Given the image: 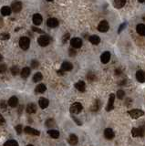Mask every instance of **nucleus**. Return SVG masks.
Returning <instances> with one entry per match:
<instances>
[{
	"mask_svg": "<svg viewBox=\"0 0 145 146\" xmlns=\"http://www.w3.org/2000/svg\"><path fill=\"white\" fill-rule=\"evenodd\" d=\"M128 114L132 118V119H138V118L142 117L144 114V112L142 110H138V109H134L130 111H128Z\"/></svg>",
	"mask_w": 145,
	"mask_h": 146,
	"instance_id": "obj_1",
	"label": "nucleus"
},
{
	"mask_svg": "<svg viewBox=\"0 0 145 146\" xmlns=\"http://www.w3.org/2000/svg\"><path fill=\"white\" fill-rule=\"evenodd\" d=\"M29 44H30V40H29V38L27 37H21L20 40H19V46H20V48L24 49V50H26V49H27L29 48Z\"/></svg>",
	"mask_w": 145,
	"mask_h": 146,
	"instance_id": "obj_2",
	"label": "nucleus"
},
{
	"mask_svg": "<svg viewBox=\"0 0 145 146\" xmlns=\"http://www.w3.org/2000/svg\"><path fill=\"white\" fill-rule=\"evenodd\" d=\"M81 110H82V105L79 102H75L70 107V112L73 114H78Z\"/></svg>",
	"mask_w": 145,
	"mask_h": 146,
	"instance_id": "obj_3",
	"label": "nucleus"
},
{
	"mask_svg": "<svg viewBox=\"0 0 145 146\" xmlns=\"http://www.w3.org/2000/svg\"><path fill=\"white\" fill-rule=\"evenodd\" d=\"M37 42H38V44L40 45L41 47H46L49 44V42H50V38H49V37L45 36L44 35V36H41V37H38Z\"/></svg>",
	"mask_w": 145,
	"mask_h": 146,
	"instance_id": "obj_4",
	"label": "nucleus"
},
{
	"mask_svg": "<svg viewBox=\"0 0 145 146\" xmlns=\"http://www.w3.org/2000/svg\"><path fill=\"white\" fill-rule=\"evenodd\" d=\"M109 28H110V26H109V23L106 20L101 21L98 25V30L100 31V32H107Z\"/></svg>",
	"mask_w": 145,
	"mask_h": 146,
	"instance_id": "obj_5",
	"label": "nucleus"
},
{
	"mask_svg": "<svg viewBox=\"0 0 145 146\" xmlns=\"http://www.w3.org/2000/svg\"><path fill=\"white\" fill-rule=\"evenodd\" d=\"M70 45L74 48H79L82 46V40L80 38H79V37H74V38L71 39Z\"/></svg>",
	"mask_w": 145,
	"mask_h": 146,
	"instance_id": "obj_6",
	"label": "nucleus"
},
{
	"mask_svg": "<svg viewBox=\"0 0 145 146\" xmlns=\"http://www.w3.org/2000/svg\"><path fill=\"white\" fill-rule=\"evenodd\" d=\"M114 101H115V96L114 94H110V99H109V102L108 105L106 107V110L107 111H110L113 108H114Z\"/></svg>",
	"mask_w": 145,
	"mask_h": 146,
	"instance_id": "obj_7",
	"label": "nucleus"
},
{
	"mask_svg": "<svg viewBox=\"0 0 145 146\" xmlns=\"http://www.w3.org/2000/svg\"><path fill=\"white\" fill-rule=\"evenodd\" d=\"M132 133L134 137H142L144 135V131L142 128H133Z\"/></svg>",
	"mask_w": 145,
	"mask_h": 146,
	"instance_id": "obj_8",
	"label": "nucleus"
},
{
	"mask_svg": "<svg viewBox=\"0 0 145 146\" xmlns=\"http://www.w3.org/2000/svg\"><path fill=\"white\" fill-rule=\"evenodd\" d=\"M136 79L139 82L144 83L145 82V71L143 70H138L136 72Z\"/></svg>",
	"mask_w": 145,
	"mask_h": 146,
	"instance_id": "obj_9",
	"label": "nucleus"
},
{
	"mask_svg": "<svg viewBox=\"0 0 145 146\" xmlns=\"http://www.w3.org/2000/svg\"><path fill=\"white\" fill-rule=\"evenodd\" d=\"M11 9L14 11L15 13H18L21 11L22 9V4L20 2H14L11 6Z\"/></svg>",
	"mask_w": 145,
	"mask_h": 146,
	"instance_id": "obj_10",
	"label": "nucleus"
},
{
	"mask_svg": "<svg viewBox=\"0 0 145 146\" xmlns=\"http://www.w3.org/2000/svg\"><path fill=\"white\" fill-rule=\"evenodd\" d=\"M110 60V53L108 52V51H106V52L102 53L100 56V60L101 62L103 63V64H106V63H108L109 61Z\"/></svg>",
	"mask_w": 145,
	"mask_h": 146,
	"instance_id": "obj_11",
	"label": "nucleus"
},
{
	"mask_svg": "<svg viewBox=\"0 0 145 146\" xmlns=\"http://www.w3.org/2000/svg\"><path fill=\"white\" fill-rule=\"evenodd\" d=\"M24 131H25L26 133L27 134H30V135H35V136H39V134H40V133H39L38 131H37V130L33 129V128L31 127H26L25 129H24Z\"/></svg>",
	"mask_w": 145,
	"mask_h": 146,
	"instance_id": "obj_12",
	"label": "nucleus"
},
{
	"mask_svg": "<svg viewBox=\"0 0 145 146\" xmlns=\"http://www.w3.org/2000/svg\"><path fill=\"white\" fill-rule=\"evenodd\" d=\"M47 25L49 27H56L59 26V21H57V18L51 17V18H49L47 20Z\"/></svg>",
	"mask_w": 145,
	"mask_h": 146,
	"instance_id": "obj_13",
	"label": "nucleus"
},
{
	"mask_svg": "<svg viewBox=\"0 0 145 146\" xmlns=\"http://www.w3.org/2000/svg\"><path fill=\"white\" fill-rule=\"evenodd\" d=\"M72 69L73 65L70 62H67V61L63 62L62 65H61V70H63V71H70Z\"/></svg>",
	"mask_w": 145,
	"mask_h": 146,
	"instance_id": "obj_14",
	"label": "nucleus"
},
{
	"mask_svg": "<svg viewBox=\"0 0 145 146\" xmlns=\"http://www.w3.org/2000/svg\"><path fill=\"white\" fill-rule=\"evenodd\" d=\"M104 136L106 139L112 140L114 138V133H113V131L110 129V128H107V129H105V131H104Z\"/></svg>",
	"mask_w": 145,
	"mask_h": 146,
	"instance_id": "obj_15",
	"label": "nucleus"
},
{
	"mask_svg": "<svg viewBox=\"0 0 145 146\" xmlns=\"http://www.w3.org/2000/svg\"><path fill=\"white\" fill-rule=\"evenodd\" d=\"M69 143L70 145H72V146H74V145H76L77 143H78V137H77V135H75V134H70L69 135Z\"/></svg>",
	"mask_w": 145,
	"mask_h": 146,
	"instance_id": "obj_16",
	"label": "nucleus"
},
{
	"mask_svg": "<svg viewBox=\"0 0 145 146\" xmlns=\"http://www.w3.org/2000/svg\"><path fill=\"white\" fill-rule=\"evenodd\" d=\"M33 23L36 26H39L42 23V17L39 14H35L33 16Z\"/></svg>",
	"mask_w": 145,
	"mask_h": 146,
	"instance_id": "obj_17",
	"label": "nucleus"
},
{
	"mask_svg": "<svg viewBox=\"0 0 145 146\" xmlns=\"http://www.w3.org/2000/svg\"><path fill=\"white\" fill-rule=\"evenodd\" d=\"M75 88H76L78 90H79V91H81V92L85 91V89H86L85 82H83V81H81V80H79V81H78L76 84H75Z\"/></svg>",
	"mask_w": 145,
	"mask_h": 146,
	"instance_id": "obj_18",
	"label": "nucleus"
},
{
	"mask_svg": "<svg viewBox=\"0 0 145 146\" xmlns=\"http://www.w3.org/2000/svg\"><path fill=\"white\" fill-rule=\"evenodd\" d=\"M8 104H9V106L12 107V108L17 107V104H18V99L16 97V96H13V97H11L10 99H9Z\"/></svg>",
	"mask_w": 145,
	"mask_h": 146,
	"instance_id": "obj_19",
	"label": "nucleus"
},
{
	"mask_svg": "<svg viewBox=\"0 0 145 146\" xmlns=\"http://www.w3.org/2000/svg\"><path fill=\"white\" fill-rule=\"evenodd\" d=\"M38 104H39V107H40L41 109H46V108H47V106H49V100H47V99L41 98L40 100H39Z\"/></svg>",
	"mask_w": 145,
	"mask_h": 146,
	"instance_id": "obj_20",
	"label": "nucleus"
},
{
	"mask_svg": "<svg viewBox=\"0 0 145 146\" xmlns=\"http://www.w3.org/2000/svg\"><path fill=\"white\" fill-rule=\"evenodd\" d=\"M126 4V0H114L113 5L116 8H122L124 7V5Z\"/></svg>",
	"mask_w": 145,
	"mask_h": 146,
	"instance_id": "obj_21",
	"label": "nucleus"
},
{
	"mask_svg": "<svg viewBox=\"0 0 145 146\" xmlns=\"http://www.w3.org/2000/svg\"><path fill=\"white\" fill-rule=\"evenodd\" d=\"M136 30L139 35H141V36H145V25L139 24L136 27Z\"/></svg>",
	"mask_w": 145,
	"mask_h": 146,
	"instance_id": "obj_22",
	"label": "nucleus"
},
{
	"mask_svg": "<svg viewBox=\"0 0 145 146\" xmlns=\"http://www.w3.org/2000/svg\"><path fill=\"white\" fill-rule=\"evenodd\" d=\"M27 111L28 113H35L37 111V106L34 103H29L27 107Z\"/></svg>",
	"mask_w": 145,
	"mask_h": 146,
	"instance_id": "obj_23",
	"label": "nucleus"
},
{
	"mask_svg": "<svg viewBox=\"0 0 145 146\" xmlns=\"http://www.w3.org/2000/svg\"><path fill=\"white\" fill-rule=\"evenodd\" d=\"M89 39V41H90V43H92L93 45H98L99 43L100 42V38L98 36H96V35L90 36Z\"/></svg>",
	"mask_w": 145,
	"mask_h": 146,
	"instance_id": "obj_24",
	"label": "nucleus"
},
{
	"mask_svg": "<svg viewBox=\"0 0 145 146\" xmlns=\"http://www.w3.org/2000/svg\"><path fill=\"white\" fill-rule=\"evenodd\" d=\"M29 74H30V69L27 68V67L24 68L23 70H21V77H22L23 79H27V77L29 76Z\"/></svg>",
	"mask_w": 145,
	"mask_h": 146,
	"instance_id": "obj_25",
	"label": "nucleus"
},
{
	"mask_svg": "<svg viewBox=\"0 0 145 146\" xmlns=\"http://www.w3.org/2000/svg\"><path fill=\"white\" fill-rule=\"evenodd\" d=\"M46 90H47V88H46L44 84H38L36 87V92L37 93H43V92L46 91Z\"/></svg>",
	"mask_w": 145,
	"mask_h": 146,
	"instance_id": "obj_26",
	"label": "nucleus"
},
{
	"mask_svg": "<svg viewBox=\"0 0 145 146\" xmlns=\"http://www.w3.org/2000/svg\"><path fill=\"white\" fill-rule=\"evenodd\" d=\"M47 133H49V136H50L51 138H53V139H57V138L59 137V133L57 130H50V131L47 132Z\"/></svg>",
	"mask_w": 145,
	"mask_h": 146,
	"instance_id": "obj_27",
	"label": "nucleus"
},
{
	"mask_svg": "<svg viewBox=\"0 0 145 146\" xmlns=\"http://www.w3.org/2000/svg\"><path fill=\"white\" fill-rule=\"evenodd\" d=\"M11 13V7H4L1 9V14L3 16H8Z\"/></svg>",
	"mask_w": 145,
	"mask_h": 146,
	"instance_id": "obj_28",
	"label": "nucleus"
},
{
	"mask_svg": "<svg viewBox=\"0 0 145 146\" xmlns=\"http://www.w3.org/2000/svg\"><path fill=\"white\" fill-rule=\"evenodd\" d=\"M43 79V76H42V74H41L40 72H37V73H36L35 75H34V77H33V81L34 82H38V81H40L41 80Z\"/></svg>",
	"mask_w": 145,
	"mask_h": 146,
	"instance_id": "obj_29",
	"label": "nucleus"
},
{
	"mask_svg": "<svg viewBox=\"0 0 145 146\" xmlns=\"http://www.w3.org/2000/svg\"><path fill=\"white\" fill-rule=\"evenodd\" d=\"M4 146H18V143H17V142L15 141V140H9L7 143H5Z\"/></svg>",
	"mask_w": 145,
	"mask_h": 146,
	"instance_id": "obj_30",
	"label": "nucleus"
},
{
	"mask_svg": "<svg viewBox=\"0 0 145 146\" xmlns=\"http://www.w3.org/2000/svg\"><path fill=\"white\" fill-rule=\"evenodd\" d=\"M10 37V35L7 34V33H3V34L0 35V40H7Z\"/></svg>",
	"mask_w": 145,
	"mask_h": 146,
	"instance_id": "obj_31",
	"label": "nucleus"
},
{
	"mask_svg": "<svg viewBox=\"0 0 145 146\" xmlns=\"http://www.w3.org/2000/svg\"><path fill=\"white\" fill-rule=\"evenodd\" d=\"M54 124H55V121L53 119H49L46 121V126H47V127H52Z\"/></svg>",
	"mask_w": 145,
	"mask_h": 146,
	"instance_id": "obj_32",
	"label": "nucleus"
},
{
	"mask_svg": "<svg viewBox=\"0 0 145 146\" xmlns=\"http://www.w3.org/2000/svg\"><path fill=\"white\" fill-rule=\"evenodd\" d=\"M125 96V92L123 91L122 90H118V92H117V97H118L119 99H123Z\"/></svg>",
	"mask_w": 145,
	"mask_h": 146,
	"instance_id": "obj_33",
	"label": "nucleus"
},
{
	"mask_svg": "<svg viewBox=\"0 0 145 146\" xmlns=\"http://www.w3.org/2000/svg\"><path fill=\"white\" fill-rule=\"evenodd\" d=\"M11 72H12V74H13V75H17V73L19 72L18 68H17V67H16V66H13L11 68Z\"/></svg>",
	"mask_w": 145,
	"mask_h": 146,
	"instance_id": "obj_34",
	"label": "nucleus"
},
{
	"mask_svg": "<svg viewBox=\"0 0 145 146\" xmlns=\"http://www.w3.org/2000/svg\"><path fill=\"white\" fill-rule=\"evenodd\" d=\"M100 101L99 100H97L96 101V103L94 104V106H93V108H92V110H94V111H97L99 109H100Z\"/></svg>",
	"mask_w": 145,
	"mask_h": 146,
	"instance_id": "obj_35",
	"label": "nucleus"
},
{
	"mask_svg": "<svg viewBox=\"0 0 145 146\" xmlns=\"http://www.w3.org/2000/svg\"><path fill=\"white\" fill-rule=\"evenodd\" d=\"M38 65H39L38 61H37V60H32V61H31V68L37 69V67H38Z\"/></svg>",
	"mask_w": 145,
	"mask_h": 146,
	"instance_id": "obj_36",
	"label": "nucleus"
},
{
	"mask_svg": "<svg viewBox=\"0 0 145 146\" xmlns=\"http://www.w3.org/2000/svg\"><path fill=\"white\" fill-rule=\"evenodd\" d=\"M6 70H7V65L6 64L0 65V73H4Z\"/></svg>",
	"mask_w": 145,
	"mask_h": 146,
	"instance_id": "obj_37",
	"label": "nucleus"
},
{
	"mask_svg": "<svg viewBox=\"0 0 145 146\" xmlns=\"http://www.w3.org/2000/svg\"><path fill=\"white\" fill-rule=\"evenodd\" d=\"M22 125H17V126H16V131H17V133H18V134H20L21 133H22Z\"/></svg>",
	"mask_w": 145,
	"mask_h": 146,
	"instance_id": "obj_38",
	"label": "nucleus"
},
{
	"mask_svg": "<svg viewBox=\"0 0 145 146\" xmlns=\"http://www.w3.org/2000/svg\"><path fill=\"white\" fill-rule=\"evenodd\" d=\"M88 80H89V81H92V80H95V75L93 74V73H89Z\"/></svg>",
	"mask_w": 145,
	"mask_h": 146,
	"instance_id": "obj_39",
	"label": "nucleus"
},
{
	"mask_svg": "<svg viewBox=\"0 0 145 146\" xmlns=\"http://www.w3.org/2000/svg\"><path fill=\"white\" fill-rule=\"evenodd\" d=\"M6 107H7V104H6L5 100H0V108H2V109H5Z\"/></svg>",
	"mask_w": 145,
	"mask_h": 146,
	"instance_id": "obj_40",
	"label": "nucleus"
},
{
	"mask_svg": "<svg viewBox=\"0 0 145 146\" xmlns=\"http://www.w3.org/2000/svg\"><path fill=\"white\" fill-rule=\"evenodd\" d=\"M32 29H33L34 31H35V32H38V33H42V32H43V31L41 30V29L37 28V27H32Z\"/></svg>",
	"mask_w": 145,
	"mask_h": 146,
	"instance_id": "obj_41",
	"label": "nucleus"
},
{
	"mask_svg": "<svg viewBox=\"0 0 145 146\" xmlns=\"http://www.w3.org/2000/svg\"><path fill=\"white\" fill-rule=\"evenodd\" d=\"M4 123H5V119H4L3 116L0 114V125H2V124H4Z\"/></svg>",
	"mask_w": 145,
	"mask_h": 146,
	"instance_id": "obj_42",
	"label": "nucleus"
},
{
	"mask_svg": "<svg viewBox=\"0 0 145 146\" xmlns=\"http://www.w3.org/2000/svg\"><path fill=\"white\" fill-rule=\"evenodd\" d=\"M69 34H66L64 36V37H63V42H66V41L69 39Z\"/></svg>",
	"mask_w": 145,
	"mask_h": 146,
	"instance_id": "obj_43",
	"label": "nucleus"
},
{
	"mask_svg": "<svg viewBox=\"0 0 145 146\" xmlns=\"http://www.w3.org/2000/svg\"><path fill=\"white\" fill-rule=\"evenodd\" d=\"M69 55H70V56H75V55H76V51L73 50V49H70V50H69Z\"/></svg>",
	"mask_w": 145,
	"mask_h": 146,
	"instance_id": "obj_44",
	"label": "nucleus"
},
{
	"mask_svg": "<svg viewBox=\"0 0 145 146\" xmlns=\"http://www.w3.org/2000/svg\"><path fill=\"white\" fill-rule=\"evenodd\" d=\"M125 27V24H123L122 26H120V29H119V33H120V31L122 30V28H123V27Z\"/></svg>",
	"mask_w": 145,
	"mask_h": 146,
	"instance_id": "obj_45",
	"label": "nucleus"
},
{
	"mask_svg": "<svg viewBox=\"0 0 145 146\" xmlns=\"http://www.w3.org/2000/svg\"><path fill=\"white\" fill-rule=\"evenodd\" d=\"M57 73H59L60 76H62V75H63V70H59V71H57Z\"/></svg>",
	"mask_w": 145,
	"mask_h": 146,
	"instance_id": "obj_46",
	"label": "nucleus"
},
{
	"mask_svg": "<svg viewBox=\"0 0 145 146\" xmlns=\"http://www.w3.org/2000/svg\"><path fill=\"white\" fill-rule=\"evenodd\" d=\"M3 26V20H2V18L0 17V27H2Z\"/></svg>",
	"mask_w": 145,
	"mask_h": 146,
	"instance_id": "obj_47",
	"label": "nucleus"
},
{
	"mask_svg": "<svg viewBox=\"0 0 145 146\" xmlns=\"http://www.w3.org/2000/svg\"><path fill=\"white\" fill-rule=\"evenodd\" d=\"M140 3H145V0H139Z\"/></svg>",
	"mask_w": 145,
	"mask_h": 146,
	"instance_id": "obj_48",
	"label": "nucleus"
},
{
	"mask_svg": "<svg viewBox=\"0 0 145 146\" xmlns=\"http://www.w3.org/2000/svg\"><path fill=\"white\" fill-rule=\"evenodd\" d=\"M2 60H3V57H2V55L0 54V61H1Z\"/></svg>",
	"mask_w": 145,
	"mask_h": 146,
	"instance_id": "obj_49",
	"label": "nucleus"
},
{
	"mask_svg": "<svg viewBox=\"0 0 145 146\" xmlns=\"http://www.w3.org/2000/svg\"><path fill=\"white\" fill-rule=\"evenodd\" d=\"M47 1H49V2H51V1H53V0H47Z\"/></svg>",
	"mask_w": 145,
	"mask_h": 146,
	"instance_id": "obj_50",
	"label": "nucleus"
},
{
	"mask_svg": "<svg viewBox=\"0 0 145 146\" xmlns=\"http://www.w3.org/2000/svg\"><path fill=\"white\" fill-rule=\"evenodd\" d=\"M27 146H33L32 144H28V145H27Z\"/></svg>",
	"mask_w": 145,
	"mask_h": 146,
	"instance_id": "obj_51",
	"label": "nucleus"
}]
</instances>
